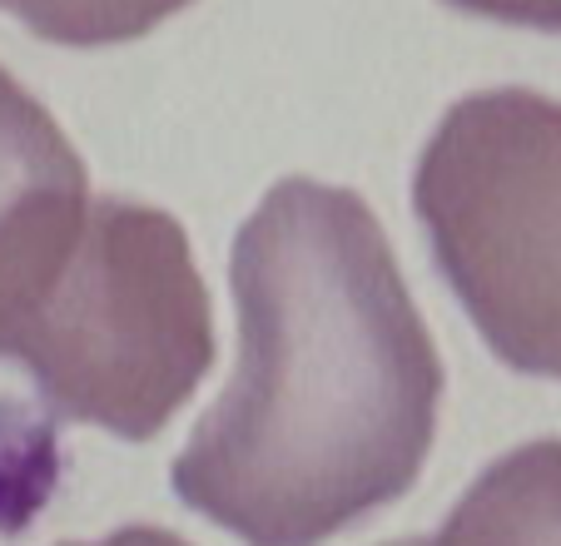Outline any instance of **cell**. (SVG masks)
<instances>
[{
  "mask_svg": "<svg viewBox=\"0 0 561 546\" xmlns=\"http://www.w3.org/2000/svg\"><path fill=\"white\" fill-rule=\"evenodd\" d=\"M0 357L31 373L55 418L159 437L219 357L184 224L125 194H85L0 318Z\"/></svg>",
  "mask_w": 561,
  "mask_h": 546,
  "instance_id": "cell-2",
  "label": "cell"
},
{
  "mask_svg": "<svg viewBox=\"0 0 561 546\" xmlns=\"http://www.w3.org/2000/svg\"><path fill=\"white\" fill-rule=\"evenodd\" d=\"M239 363L170 463L244 546H323L417 487L443 357L368 200L278 179L229 253Z\"/></svg>",
  "mask_w": 561,
  "mask_h": 546,
  "instance_id": "cell-1",
  "label": "cell"
},
{
  "mask_svg": "<svg viewBox=\"0 0 561 546\" xmlns=\"http://www.w3.org/2000/svg\"><path fill=\"white\" fill-rule=\"evenodd\" d=\"M194 0H0V11L15 15L31 35L70 50L145 41L149 31L190 11Z\"/></svg>",
  "mask_w": 561,
  "mask_h": 546,
  "instance_id": "cell-6",
  "label": "cell"
},
{
  "mask_svg": "<svg viewBox=\"0 0 561 546\" xmlns=\"http://www.w3.org/2000/svg\"><path fill=\"white\" fill-rule=\"evenodd\" d=\"M382 546H427V536H398V542H382Z\"/></svg>",
  "mask_w": 561,
  "mask_h": 546,
  "instance_id": "cell-9",
  "label": "cell"
},
{
  "mask_svg": "<svg viewBox=\"0 0 561 546\" xmlns=\"http://www.w3.org/2000/svg\"><path fill=\"white\" fill-rule=\"evenodd\" d=\"M413 214L497 363L561 383V100L497 84L447 105Z\"/></svg>",
  "mask_w": 561,
  "mask_h": 546,
  "instance_id": "cell-3",
  "label": "cell"
},
{
  "mask_svg": "<svg viewBox=\"0 0 561 546\" xmlns=\"http://www.w3.org/2000/svg\"><path fill=\"white\" fill-rule=\"evenodd\" d=\"M443 5H453V11H462V15H477V21L561 35V0H443Z\"/></svg>",
  "mask_w": 561,
  "mask_h": 546,
  "instance_id": "cell-7",
  "label": "cell"
},
{
  "mask_svg": "<svg viewBox=\"0 0 561 546\" xmlns=\"http://www.w3.org/2000/svg\"><path fill=\"white\" fill-rule=\"evenodd\" d=\"M85 194L90 174L80 149L0 65V314L25 288L65 214Z\"/></svg>",
  "mask_w": 561,
  "mask_h": 546,
  "instance_id": "cell-4",
  "label": "cell"
},
{
  "mask_svg": "<svg viewBox=\"0 0 561 546\" xmlns=\"http://www.w3.org/2000/svg\"><path fill=\"white\" fill-rule=\"evenodd\" d=\"M427 546H561V437H531L482 467Z\"/></svg>",
  "mask_w": 561,
  "mask_h": 546,
  "instance_id": "cell-5",
  "label": "cell"
},
{
  "mask_svg": "<svg viewBox=\"0 0 561 546\" xmlns=\"http://www.w3.org/2000/svg\"><path fill=\"white\" fill-rule=\"evenodd\" d=\"M55 546H194V542H184V536L170 532V526L129 522V526H119V532L100 536V542H55Z\"/></svg>",
  "mask_w": 561,
  "mask_h": 546,
  "instance_id": "cell-8",
  "label": "cell"
}]
</instances>
